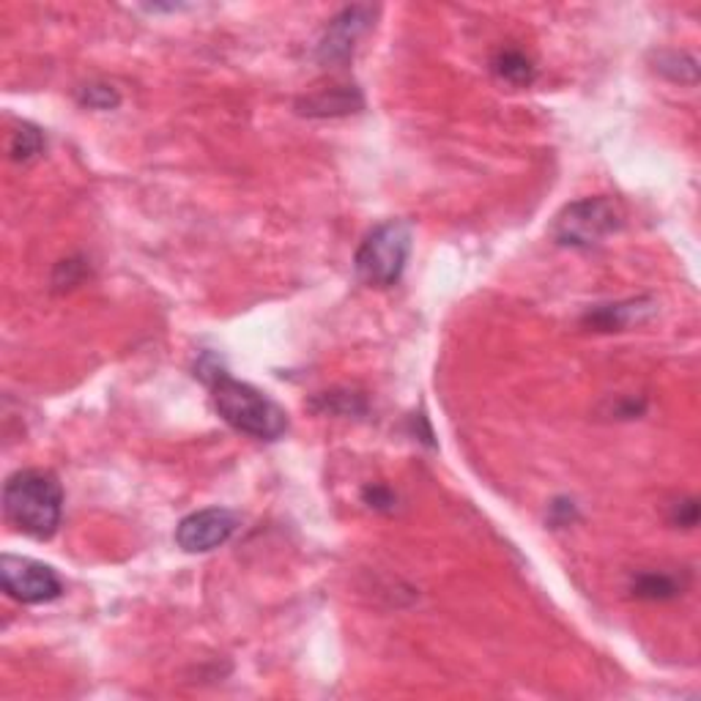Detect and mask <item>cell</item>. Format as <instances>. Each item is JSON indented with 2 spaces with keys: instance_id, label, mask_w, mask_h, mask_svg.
Returning a JSON list of instances; mask_svg holds the SVG:
<instances>
[{
  "instance_id": "1",
  "label": "cell",
  "mask_w": 701,
  "mask_h": 701,
  "mask_svg": "<svg viewBox=\"0 0 701 701\" xmlns=\"http://www.w3.org/2000/svg\"><path fill=\"white\" fill-rule=\"evenodd\" d=\"M195 376H201V381L208 383L214 409L238 434L257 441H278L288 430L285 411L272 398H266L261 389L233 379L227 370L220 368L214 357H203L195 364Z\"/></svg>"
},
{
  "instance_id": "2",
  "label": "cell",
  "mask_w": 701,
  "mask_h": 701,
  "mask_svg": "<svg viewBox=\"0 0 701 701\" xmlns=\"http://www.w3.org/2000/svg\"><path fill=\"white\" fill-rule=\"evenodd\" d=\"M3 513L22 535L50 541L61 526L64 488L52 471L22 469L6 479Z\"/></svg>"
},
{
  "instance_id": "3",
  "label": "cell",
  "mask_w": 701,
  "mask_h": 701,
  "mask_svg": "<svg viewBox=\"0 0 701 701\" xmlns=\"http://www.w3.org/2000/svg\"><path fill=\"white\" fill-rule=\"evenodd\" d=\"M411 238L415 236L406 220H387L373 227L353 255L357 278L370 288H392L406 272Z\"/></svg>"
},
{
  "instance_id": "4",
  "label": "cell",
  "mask_w": 701,
  "mask_h": 701,
  "mask_svg": "<svg viewBox=\"0 0 701 701\" xmlns=\"http://www.w3.org/2000/svg\"><path fill=\"white\" fill-rule=\"evenodd\" d=\"M625 225V212L611 197H584L565 206L554 220V238L565 247H595Z\"/></svg>"
},
{
  "instance_id": "5",
  "label": "cell",
  "mask_w": 701,
  "mask_h": 701,
  "mask_svg": "<svg viewBox=\"0 0 701 701\" xmlns=\"http://www.w3.org/2000/svg\"><path fill=\"white\" fill-rule=\"evenodd\" d=\"M0 584H3V592L11 601L26 603V606L52 603L64 592L61 578H58L52 567L28 559V556L11 554L0 559Z\"/></svg>"
},
{
  "instance_id": "6",
  "label": "cell",
  "mask_w": 701,
  "mask_h": 701,
  "mask_svg": "<svg viewBox=\"0 0 701 701\" xmlns=\"http://www.w3.org/2000/svg\"><path fill=\"white\" fill-rule=\"evenodd\" d=\"M238 529L236 513L225 510V507H208V510H197L187 515L176 529L178 548L187 554H208V551L220 548L233 537Z\"/></svg>"
},
{
  "instance_id": "7",
  "label": "cell",
  "mask_w": 701,
  "mask_h": 701,
  "mask_svg": "<svg viewBox=\"0 0 701 701\" xmlns=\"http://www.w3.org/2000/svg\"><path fill=\"white\" fill-rule=\"evenodd\" d=\"M373 22V9L368 6H351L343 9L323 31L319 41V61L323 66H345L351 61L357 41L368 33Z\"/></svg>"
},
{
  "instance_id": "8",
  "label": "cell",
  "mask_w": 701,
  "mask_h": 701,
  "mask_svg": "<svg viewBox=\"0 0 701 701\" xmlns=\"http://www.w3.org/2000/svg\"><path fill=\"white\" fill-rule=\"evenodd\" d=\"M364 99L357 88L340 86V88H327V91H319L313 96H304L299 101V113L310 118H338V116H349V113L362 110Z\"/></svg>"
},
{
  "instance_id": "9",
  "label": "cell",
  "mask_w": 701,
  "mask_h": 701,
  "mask_svg": "<svg viewBox=\"0 0 701 701\" xmlns=\"http://www.w3.org/2000/svg\"><path fill=\"white\" fill-rule=\"evenodd\" d=\"M652 313H655L652 302H646V299H633V302L601 304V308H595L586 315V323L601 329V332H616V329H627L633 327V323L646 321Z\"/></svg>"
},
{
  "instance_id": "10",
  "label": "cell",
  "mask_w": 701,
  "mask_h": 701,
  "mask_svg": "<svg viewBox=\"0 0 701 701\" xmlns=\"http://www.w3.org/2000/svg\"><path fill=\"white\" fill-rule=\"evenodd\" d=\"M494 75L510 86H529L535 80V66L518 50H502L494 58Z\"/></svg>"
},
{
  "instance_id": "11",
  "label": "cell",
  "mask_w": 701,
  "mask_h": 701,
  "mask_svg": "<svg viewBox=\"0 0 701 701\" xmlns=\"http://www.w3.org/2000/svg\"><path fill=\"white\" fill-rule=\"evenodd\" d=\"M45 152V135L33 124H20L9 137V157L20 165H28Z\"/></svg>"
},
{
  "instance_id": "12",
  "label": "cell",
  "mask_w": 701,
  "mask_h": 701,
  "mask_svg": "<svg viewBox=\"0 0 701 701\" xmlns=\"http://www.w3.org/2000/svg\"><path fill=\"white\" fill-rule=\"evenodd\" d=\"M676 581L663 573H644L633 581V595L644 601H669L676 595Z\"/></svg>"
},
{
  "instance_id": "13",
  "label": "cell",
  "mask_w": 701,
  "mask_h": 701,
  "mask_svg": "<svg viewBox=\"0 0 701 701\" xmlns=\"http://www.w3.org/2000/svg\"><path fill=\"white\" fill-rule=\"evenodd\" d=\"M315 409L323 411V415H340V417H351V415H364V398L357 392H323L315 400Z\"/></svg>"
},
{
  "instance_id": "14",
  "label": "cell",
  "mask_w": 701,
  "mask_h": 701,
  "mask_svg": "<svg viewBox=\"0 0 701 701\" xmlns=\"http://www.w3.org/2000/svg\"><path fill=\"white\" fill-rule=\"evenodd\" d=\"M77 101L88 110H116L121 105V94L113 86H105V82H88L77 91Z\"/></svg>"
},
{
  "instance_id": "15",
  "label": "cell",
  "mask_w": 701,
  "mask_h": 701,
  "mask_svg": "<svg viewBox=\"0 0 701 701\" xmlns=\"http://www.w3.org/2000/svg\"><path fill=\"white\" fill-rule=\"evenodd\" d=\"M674 520L680 526H688V529H691V526H697V520H699V505H697V502H693V499L680 502Z\"/></svg>"
},
{
  "instance_id": "16",
  "label": "cell",
  "mask_w": 701,
  "mask_h": 701,
  "mask_svg": "<svg viewBox=\"0 0 701 701\" xmlns=\"http://www.w3.org/2000/svg\"><path fill=\"white\" fill-rule=\"evenodd\" d=\"M364 499H368L370 507H376V510H381V507H389L395 502L392 494H389L387 488H379V485H376V488L364 490Z\"/></svg>"
}]
</instances>
